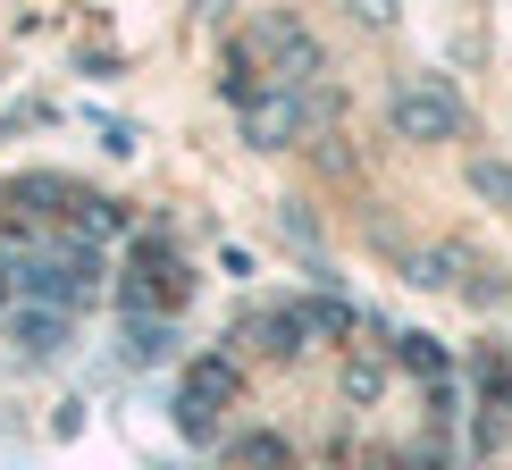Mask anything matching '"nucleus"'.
Here are the masks:
<instances>
[{
  "label": "nucleus",
  "mask_w": 512,
  "mask_h": 470,
  "mask_svg": "<svg viewBox=\"0 0 512 470\" xmlns=\"http://www.w3.org/2000/svg\"><path fill=\"white\" fill-rule=\"evenodd\" d=\"M395 126H403V135H420V143H454L462 135V93L445 76L403 84V93H395Z\"/></svg>",
  "instance_id": "nucleus-1"
},
{
  "label": "nucleus",
  "mask_w": 512,
  "mask_h": 470,
  "mask_svg": "<svg viewBox=\"0 0 512 470\" xmlns=\"http://www.w3.org/2000/svg\"><path fill=\"white\" fill-rule=\"evenodd\" d=\"M210 403H227V370H219V361H202V370L185 378V395H177V429H185V437H210V429H219Z\"/></svg>",
  "instance_id": "nucleus-2"
},
{
  "label": "nucleus",
  "mask_w": 512,
  "mask_h": 470,
  "mask_svg": "<svg viewBox=\"0 0 512 470\" xmlns=\"http://www.w3.org/2000/svg\"><path fill=\"white\" fill-rule=\"evenodd\" d=\"M9 336H17V345H26V353H59V336H68V319H59V311H9Z\"/></svg>",
  "instance_id": "nucleus-3"
},
{
  "label": "nucleus",
  "mask_w": 512,
  "mask_h": 470,
  "mask_svg": "<svg viewBox=\"0 0 512 470\" xmlns=\"http://www.w3.org/2000/svg\"><path fill=\"white\" fill-rule=\"evenodd\" d=\"M227 454H236V470H286V445L277 437H236Z\"/></svg>",
  "instance_id": "nucleus-4"
},
{
  "label": "nucleus",
  "mask_w": 512,
  "mask_h": 470,
  "mask_svg": "<svg viewBox=\"0 0 512 470\" xmlns=\"http://www.w3.org/2000/svg\"><path fill=\"white\" fill-rule=\"evenodd\" d=\"M462 269H471L462 252H420V261H412V277H420V286H454Z\"/></svg>",
  "instance_id": "nucleus-5"
},
{
  "label": "nucleus",
  "mask_w": 512,
  "mask_h": 470,
  "mask_svg": "<svg viewBox=\"0 0 512 470\" xmlns=\"http://www.w3.org/2000/svg\"><path fill=\"white\" fill-rule=\"evenodd\" d=\"M471 185H479L487 202H504V210H512V160H479V168H471Z\"/></svg>",
  "instance_id": "nucleus-6"
},
{
  "label": "nucleus",
  "mask_w": 512,
  "mask_h": 470,
  "mask_svg": "<svg viewBox=\"0 0 512 470\" xmlns=\"http://www.w3.org/2000/svg\"><path fill=\"white\" fill-rule=\"evenodd\" d=\"M261 336H269V353H303V311H277V319H261Z\"/></svg>",
  "instance_id": "nucleus-7"
},
{
  "label": "nucleus",
  "mask_w": 512,
  "mask_h": 470,
  "mask_svg": "<svg viewBox=\"0 0 512 470\" xmlns=\"http://www.w3.org/2000/svg\"><path fill=\"white\" fill-rule=\"evenodd\" d=\"M126 353H135V361H168V328H143V319H135V336H126Z\"/></svg>",
  "instance_id": "nucleus-8"
},
{
  "label": "nucleus",
  "mask_w": 512,
  "mask_h": 470,
  "mask_svg": "<svg viewBox=\"0 0 512 470\" xmlns=\"http://www.w3.org/2000/svg\"><path fill=\"white\" fill-rule=\"evenodd\" d=\"M403 361H412V370H445V353H437V336H403Z\"/></svg>",
  "instance_id": "nucleus-9"
}]
</instances>
